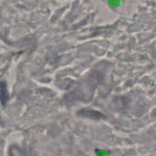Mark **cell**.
<instances>
[{
  "instance_id": "cell-1",
  "label": "cell",
  "mask_w": 156,
  "mask_h": 156,
  "mask_svg": "<svg viewBox=\"0 0 156 156\" xmlns=\"http://www.w3.org/2000/svg\"><path fill=\"white\" fill-rule=\"evenodd\" d=\"M8 100V92L4 83H0V101L2 103H5Z\"/></svg>"
}]
</instances>
